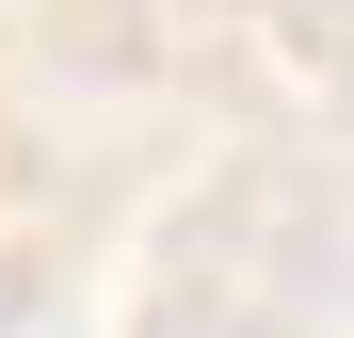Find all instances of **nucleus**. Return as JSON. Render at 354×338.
<instances>
[]
</instances>
